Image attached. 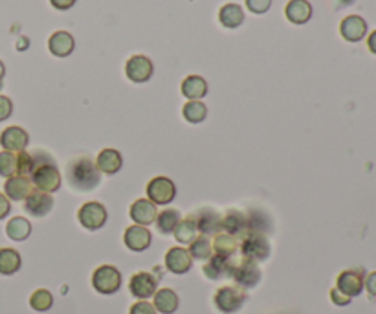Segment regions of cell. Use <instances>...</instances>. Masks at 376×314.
I'll return each mask as SVG.
<instances>
[{
    "label": "cell",
    "instance_id": "cell-30",
    "mask_svg": "<svg viewBox=\"0 0 376 314\" xmlns=\"http://www.w3.org/2000/svg\"><path fill=\"white\" fill-rule=\"evenodd\" d=\"M239 249L237 244V239L228 235V233H217L215 241H213V252L215 256H221V258H233Z\"/></svg>",
    "mask_w": 376,
    "mask_h": 314
},
{
    "label": "cell",
    "instance_id": "cell-6",
    "mask_svg": "<svg viewBox=\"0 0 376 314\" xmlns=\"http://www.w3.org/2000/svg\"><path fill=\"white\" fill-rule=\"evenodd\" d=\"M230 278L235 279V283L242 287V289H253L261 281V270H259L256 261L242 259L239 263H233Z\"/></svg>",
    "mask_w": 376,
    "mask_h": 314
},
{
    "label": "cell",
    "instance_id": "cell-18",
    "mask_svg": "<svg viewBox=\"0 0 376 314\" xmlns=\"http://www.w3.org/2000/svg\"><path fill=\"white\" fill-rule=\"evenodd\" d=\"M222 230L231 237H244L248 233V217L242 212L231 210L222 217Z\"/></svg>",
    "mask_w": 376,
    "mask_h": 314
},
{
    "label": "cell",
    "instance_id": "cell-15",
    "mask_svg": "<svg viewBox=\"0 0 376 314\" xmlns=\"http://www.w3.org/2000/svg\"><path fill=\"white\" fill-rule=\"evenodd\" d=\"M131 294L138 299H147L156 294V279L149 272H138L131 278L129 283Z\"/></svg>",
    "mask_w": 376,
    "mask_h": 314
},
{
    "label": "cell",
    "instance_id": "cell-39",
    "mask_svg": "<svg viewBox=\"0 0 376 314\" xmlns=\"http://www.w3.org/2000/svg\"><path fill=\"white\" fill-rule=\"evenodd\" d=\"M129 314H156L155 305L146 301V299H140L138 304H134L131 307V313Z\"/></svg>",
    "mask_w": 376,
    "mask_h": 314
},
{
    "label": "cell",
    "instance_id": "cell-44",
    "mask_svg": "<svg viewBox=\"0 0 376 314\" xmlns=\"http://www.w3.org/2000/svg\"><path fill=\"white\" fill-rule=\"evenodd\" d=\"M50 4L54 6L56 10L65 11V10H70L72 6L75 4V0H50Z\"/></svg>",
    "mask_w": 376,
    "mask_h": 314
},
{
    "label": "cell",
    "instance_id": "cell-28",
    "mask_svg": "<svg viewBox=\"0 0 376 314\" xmlns=\"http://www.w3.org/2000/svg\"><path fill=\"white\" fill-rule=\"evenodd\" d=\"M182 221L180 217V212L178 210H164V212H160L158 215H156V228H158V232L164 233V235H169V233L175 232V228L178 226V223Z\"/></svg>",
    "mask_w": 376,
    "mask_h": 314
},
{
    "label": "cell",
    "instance_id": "cell-34",
    "mask_svg": "<svg viewBox=\"0 0 376 314\" xmlns=\"http://www.w3.org/2000/svg\"><path fill=\"white\" fill-rule=\"evenodd\" d=\"M182 112L189 123H202L207 116V109L202 102H187Z\"/></svg>",
    "mask_w": 376,
    "mask_h": 314
},
{
    "label": "cell",
    "instance_id": "cell-1",
    "mask_svg": "<svg viewBox=\"0 0 376 314\" xmlns=\"http://www.w3.org/2000/svg\"><path fill=\"white\" fill-rule=\"evenodd\" d=\"M33 155V173H31V184L33 188L45 193H54L61 188V173L56 162L46 152H31Z\"/></svg>",
    "mask_w": 376,
    "mask_h": 314
},
{
    "label": "cell",
    "instance_id": "cell-43",
    "mask_svg": "<svg viewBox=\"0 0 376 314\" xmlns=\"http://www.w3.org/2000/svg\"><path fill=\"white\" fill-rule=\"evenodd\" d=\"M11 210V204H10V198L6 197L4 193H0V221L4 217H8V213H10Z\"/></svg>",
    "mask_w": 376,
    "mask_h": 314
},
{
    "label": "cell",
    "instance_id": "cell-25",
    "mask_svg": "<svg viewBox=\"0 0 376 314\" xmlns=\"http://www.w3.org/2000/svg\"><path fill=\"white\" fill-rule=\"evenodd\" d=\"M182 94L191 100V102H198L201 97L207 94V83L201 76H189L182 81Z\"/></svg>",
    "mask_w": 376,
    "mask_h": 314
},
{
    "label": "cell",
    "instance_id": "cell-23",
    "mask_svg": "<svg viewBox=\"0 0 376 314\" xmlns=\"http://www.w3.org/2000/svg\"><path fill=\"white\" fill-rule=\"evenodd\" d=\"M74 37L68 31H56L48 41V48L56 57H68L74 52Z\"/></svg>",
    "mask_w": 376,
    "mask_h": 314
},
{
    "label": "cell",
    "instance_id": "cell-40",
    "mask_svg": "<svg viewBox=\"0 0 376 314\" xmlns=\"http://www.w3.org/2000/svg\"><path fill=\"white\" fill-rule=\"evenodd\" d=\"M11 112H13V103H11L10 97L0 96V122L8 120L11 116Z\"/></svg>",
    "mask_w": 376,
    "mask_h": 314
},
{
    "label": "cell",
    "instance_id": "cell-13",
    "mask_svg": "<svg viewBox=\"0 0 376 314\" xmlns=\"http://www.w3.org/2000/svg\"><path fill=\"white\" fill-rule=\"evenodd\" d=\"M336 289L351 299L354 296H360L361 290H363V276L358 270H345L338 276Z\"/></svg>",
    "mask_w": 376,
    "mask_h": 314
},
{
    "label": "cell",
    "instance_id": "cell-22",
    "mask_svg": "<svg viewBox=\"0 0 376 314\" xmlns=\"http://www.w3.org/2000/svg\"><path fill=\"white\" fill-rule=\"evenodd\" d=\"M121 166H123V158H121L120 151H116V149H103L95 160V168L105 175H114L120 171Z\"/></svg>",
    "mask_w": 376,
    "mask_h": 314
},
{
    "label": "cell",
    "instance_id": "cell-5",
    "mask_svg": "<svg viewBox=\"0 0 376 314\" xmlns=\"http://www.w3.org/2000/svg\"><path fill=\"white\" fill-rule=\"evenodd\" d=\"M215 307L224 314H233L241 309L246 301V292L241 287H221L217 290Z\"/></svg>",
    "mask_w": 376,
    "mask_h": 314
},
{
    "label": "cell",
    "instance_id": "cell-4",
    "mask_svg": "<svg viewBox=\"0 0 376 314\" xmlns=\"http://www.w3.org/2000/svg\"><path fill=\"white\" fill-rule=\"evenodd\" d=\"M92 285L100 294H114L121 287V274L120 270L112 265H103L100 269L94 270L92 276Z\"/></svg>",
    "mask_w": 376,
    "mask_h": 314
},
{
    "label": "cell",
    "instance_id": "cell-12",
    "mask_svg": "<svg viewBox=\"0 0 376 314\" xmlns=\"http://www.w3.org/2000/svg\"><path fill=\"white\" fill-rule=\"evenodd\" d=\"M28 142H30V136H28V132L22 127H8L0 134V146L4 147V151H26Z\"/></svg>",
    "mask_w": 376,
    "mask_h": 314
},
{
    "label": "cell",
    "instance_id": "cell-10",
    "mask_svg": "<svg viewBox=\"0 0 376 314\" xmlns=\"http://www.w3.org/2000/svg\"><path fill=\"white\" fill-rule=\"evenodd\" d=\"M155 66L152 61L146 56H132L125 65V74L127 77L134 83H146L152 77Z\"/></svg>",
    "mask_w": 376,
    "mask_h": 314
},
{
    "label": "cell",
    "instance_id": "cell-38",
    "mask_svg": "<svg viewBox=\"0 0 376 314\" xmlns=\"http://www.w3.org/2000/svg\"><path fill=\"white\" fill-rule=\"evenodd\" d=\"M272 0H246V8L256 13V15H263L266 11L270 10Z\"/></svg>",
    "mask_w": 376,
    "mask_h": 314
},
{
    "label": "cell",
    "instance_id": "cell-24",
    "mask_svg": "<svg viewBox=\"0 0 376 314\" xmlns=\"http://www.w3.org/2000/svg\"><path fill=\"white\" fill-rule=\"evenodd\" d=\"M231 267H233V261H231V258H221V256H213V258L207 259V263L204 265V274H206L210 279L230 278Z\"/></svg>",
    "mask_w": 376,
    "mask_h": 314
},
{
    "label": "cell",
    "instance_id": "cell-41",
    "mask_svg": "<svg viewBox=\"0 0 376 314\" xmlns=\"http://www.w3.org/2000/svg\"><path fill=\"white\" fill-rule=\"evenodd\" d=\"M331 299H332V304L338 305V307H345V305L351 304V298L345 296V294H341L338 289L331 290Z\"/></svg>",
    "mask_w": 376,
    "mask_h": 314
},
{
    "label": "cell",
    "instance_id": "cell-11",
    "mask_svg": "<svg viewBox=\"0 0 376 314\" xmlns=\"http://www.w3.org/2000/svg\"><path fill=\"white\" fill-rule=\"evenodd\" d=\"M193 221L196 224V232L202 235H217L222 232V217L215 210L202 208L193 215Z\"/></svg>",
    "mask_w": 376,
    "mask_h": 314
},
{
    "label": "cell",
    "instance_id": "cell-32",
    "mask_svg": "<svg viewBox=\"0 0 376 314\" xmlns=\"http://www.w3.org/2000/svg\"><path fill=\"white\" fill-rule=\"evenodd\" d=\"M187 252L191 253V258L198 259V261H207L213 253V244H211L210 239L206 235H198L189 243V250Z\"/></svg>",
    "mask_w": 376,
    "mask_h": 314
},
{
    "label": "cell",
    "instance_id": "cell-29",
    "mask_svg": "<svg viewBox=\"0 0 376 314\" xmlns=\"http://www.w3.org/2000/svg\"><path fill=\"white\" fill-rule=\"evenodd\" d=\"M22 259L20 253L13 249H0V274L2 276H11L19 272Z\"/></svg>",
    "mask_w": 376,
    "mask_h": 314
},
{
    "label": "cell",
    "instance_id": "cell-21",
    "mask_svg": "<svg viewBox=\"0 0 376 314\" xmlns=\"http://www.w3.org/2000/svg\"><path fill=\"white\" fill-rule=\"evenodd\" d=\"M285 15L292 24H305L312 17L311 2L308 0H290L285 8Z\"/></svg>",
    "mask_w": 376,
    "mask_h": 314
},
{
    "label": "cell",
    "instance_id": "cell-20",
    "mask_svg": "<svg viewBox=\"0 0 376 314\" xmlns=\"http://www.w3.org/2000/svg\"><path fill=\"white\" fill-rule=\"evenodd\" d=\"M4 191L6 197L19 203V201H26V197L33 191V184H31L30 178L15 175V177H10L6 180Z\"/></svg>",
    "mask_w": 376,
    "mask_h": 314
},
{
    "label": "cell",
    "instance_id": "cell-47",
    "mask_svg": "<svg viewBox=\"0 0 376 314\" xmlns=\"http://www.w3.org/2000/svg\"><path fill=\"white\" fill-rule=\"evenodd\" d=\"M0 88H2V83H0Z\"/></svg>",
    "mask_w": 376,
    "mask_h": 314
},
{
    "label": "cell",
    "instance_id": "cell-37",
    "mask_svg": "<svg viewBox=\"0 0 376 314\" xmlns=\"http://www.w3.org/2000/svg\"><path fill=\"white\" fill-rule=\"evenodd\" d=\"M33 166H36V162H33V155L31 152H17V175L19 177L30 178L31 173H33Z\"/></svg>",
    "mask_w": 376,
    "mask_h": 314
},
{
    "label": "cell",
    "instance_id": "cell-33",
    "mask_svg": "<svg viewBox=\"0 0 376 314\" xmlns=\"http://www.w3.org/2000/svg\"><path fill=\"white\" fill-rule=\"evenodd\" d=\"M173 233H175V239L178 243L182 244L191 243V241L196 237V224L195 221H193V217H187L184 219V221H180Z\"/></svg>",
    "mask_w": 376,
    "mask_h": 314
},
{
    "label": "cell",
    "instance_id": "cell-31",
    "mask_svg": "<svg viewBox=\"0 0 376 314\" xmlns=\"http://www.w3.org/2000/svg\"><path fill=\"white\" fill-rule=\"evenodd\" d=\"M6 233L13 241H26L31 233L30 221H26L24 217H13L6 226Z\"/></svg>",
    "mask_w": 376,
    "mask_h": 314
},
{
    "label": "cell",
    "instance_id": "cell-14",
    "mask_svg": "<svg viewBox=\"0 0 376 314\" xmlns=\"http://www.w3.org/2000/svg\"><path fill=\"white\" fill-rule=\"evenodd\" d=\"M341 37L349 42H360L367 36V22L360 15L345 17L340 24Z\"/></svg>",
    "mask_w": 376,
    "mask_h": 314
},
{
    "label": "cell",
    "instance_id": "cell-46",
    "mask_svg": "<svg viewBox=\"0 0 376 314\" xmlns=\"http://www.w3.org/2000/svg\"><path fill=\"white\" fill-rule=\"evenodd\" d=\"M4 74H6V66H4V63L0 61V83H2V77H4Z\"/></svg>",
    "mask_w": 376,
    "mask_h": 314
},
{
    "label": "cell",
    "instance_id": "cell-7",
    "mask_svg": "<svg viewBox=\"0 0 376 314\" xmlns=\"http://www.w3.org/2000/svg\"><path fill=\"white\" fill-rule=\"evenodd\" d=\"M176 195V188L173 180L167 177H155L147 184V197L152 204H160V206H166V204L173 203V198Z\"/></svg>",
    "mask_w": 376,
    "mask_h": 314
},
{
    "label": "cell",
    "instance_id": "cell-17",
    "mask_svg": "<svg viewBox=\"0 0 376 314\" xmlns=\"http://www.w3.org/2000/svg\"><path fill=\"white\" fill-rule=\"evenodd\" d=\"M193 265V258L186 249L182 246H173L166 253V267L173 274H186Z\"/></svg>",
    "mask_w": 376,
    "mask_h": 314
},
{
    "label": "cell",
    "instance_id": "cell-45",
    "mask_svg": "<svg viewBox=\"0 0 376 314\" xmlns=\"http://www.w3.org/2000/svg\"><path fill=\"white\" fill-rule=\"evenodd\" d=\"M367 46H369V50H371L373 54H376V30L373 31L369 39H367Z\"/></svg>",
    "mask_w": 376,
    "mask_h": 314
},
{
    "label": "cell",
    "instance_id": "cell-26",
    "mask_svg": "<svg viewBox=\"0 0 376 314\" xmlns=\"http://www.w3.org/2000/svg\"><path fill=\"white\" fill-rule=\"evenodd\" d=\"M219 21L224 28H239L244 22V10L239 4H226L219 11Z\"/></svg>",
    "mask_w": 376,
    "mask_h": 314
},
{
    "label": "cell",
    "instance_id": "cell-35",
    "mask_svg": "<svg viewBox=\"0 0 376 314\" xmlns=\"http://www.w3.org/2000/svg\"><path fill=\"white\" fill-rule=\"evenodd\" d=\"M30 305H31V309H33V311L45 313V311L52 309V305H54V296H52L50 290L39 289V290H36V292L31 294Z\"/></svg>",
    "mask_w": 376,
    "mask_h": 314
},
{
    "label": "cell",
    "instance_id": "cell-16",
    "mask_svg": "<svg viewBox=\"0 0 376 314\" xmlns=\"http://www.w3.org/2000/svg\"><path fill=\"white\" fill-rule=\"evenodd\" d=\"M123 241H125L127 249L132 250V252H143L150 246V232L146 226L134 224V226H129L125 230Z\"/></svg>",
    "mask_w": 376,
    "mask_h": 314
},
{
    "label": "cell",
    "instance_id": "cell-42",
    "mask_svg": "<svg viewBox=\"0 0 376 314\" xmlns=\"http://www.w3.org/2000/svg\"><path fill=\"white\" fill-rule=\"evenodd\" d=\"M363 287L369 292V296H376V272H371L363 279Z\"/></svg>",
    "mask_w": 376,
    "mask_h": 314
},
{
    "label": "cell",
    "instance_id": "cell-8",
    "mask_svg": "<svg viewBox=\"0 0 376 314\" xmlns=\"http://www.w3.org/2000/svg\"><path fill=\"white\" fill-rule=\"evenodd\" d=\"M77 219L83 228L94 232L107 223V208L101 203H86L77 212Z\"/></svg>",
    "mask_w": 376,
    "mask_h": 314
},
{
    "label": "cell",
    "instance_id": "cell-9",
    "mask_svg": "<svg viewBox=\"0 0 376 314\" xmlns=\"http://www.w3.org/2000/svg\"><path fill=\"white\" fill-rule=\"evenodd\" d=\"M52 208H54V197L50 193L39 191L36 188L24 201L26 213H30L31 217H45L52 212Z\"/></svg>",
    "mask_w": 376,
    "mask_h": 314
},
{
    "label": "cell",
    "instance_id": "cell-27",
    "mask_svg": "<svg viewBox=\"0 0 376 314\" xmlns=\"http://www.w3.org/2000/svg\"><path fill=\"white\" fill-rule=\"evenodd\" d=\"M178 296L175 290L171 289H160L155 294V309L162 314H173L178 309Z\"/></svg>",
    "mask_w": 376,
    "mask_h": 314
},
{
    "label": "cell",
    "instance_id": "cell-3",
    "mask_svg": "<svg viewBox=\"0 0 376 314\" xmlns=\"http://www.w3.org/2000/svg\"><path fill=\"white\" fill-rule=\"evenodd\" d=\"M242 258L250 259V261H265L270 256V243L268 239L259 232H248L242 237L241 243Z\"/></svg>",
    "mask_w": 376,
    "mask_h": 314
},
{
    "label": "cell",
    "instance_id": "cell-36",
    "mask_svg": "<svg viewBox=\"0 0 376 314\" xmlns=\"http://www.w3.org/2000/svg\"><path fill=\"white\" fill-rule=\"evenodd\" d=\"M17 175V155L11 151L0 152V177H15Z\"/></svg>",
    "mask_w": 376,
    "mask_h": 314
},
{
    "label": "cell",
    "instance_id": "cell-19",
    "mask_svg": "<svg viewBox=\"0 0 376 314\" xmlns=\"http://www.w3.org/2000/svg\"><path fill=\"white\" fill-rule=\"evenodd\" d=\"M156 204H152L149 198H138L131 206V219L140 226H149L156 221Z\"/></svg>",
    "mask_w": 376,
    "mask_h": 314
},
{
    "label": "cell",
    "instance_id": "cell-2",
    "mask_svg": "<svg viewBox=\"0 0 376 314\" xmlns=\"http://www.w3.org/2000/svg\"><path fill=\"white\" fill-rule=\"evenodd\" d=\"M66 178L70 188L75 191H92L100 186L101 175L100 169L95 168V164L92 162L91 158H77L74 162L68 164L66 168Z\"/></svg>",
    "mask_w": 376,
    "mask_h": 314
}]
</instances>
